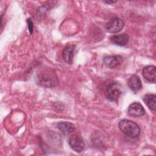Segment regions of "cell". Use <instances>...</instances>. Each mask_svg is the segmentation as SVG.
Masks as SVG:
<instances>
[{"mask_svg":"<svg viewBox=\"0 0 156 156\" xmlns=\"http://www.w3.org/2000/svg\"><path fill=\"white\" fill-rule=\"evenodd\" d=\"M36 83L44 88H53L58 83V77L53 69L49 67L41 68L35 77Z\"/></svg>","mask_w":156,"mask_h":156,"instance_id":"cell-1","label":"cell"},{"mask_svg":"<svg viewBox=\"0 0 156 156\" xmlns=\"http://www.w3.org/2000/svg\"><path fill=\"white\" fill-rule=\"evenodd\" d=\"M118 127L120 130L127 137L136 138L140 134V129L135 122L129 119H122L119 121Z\"/></svg>","mask_w":156,"mask_h":156,"instance_id":"cell-2","label":"cell"},{"mask_svg":"<svg viewBox=\"0 0 156 156\" xmlns=\"http://www.w3.org/2000/svg\"><path fill=\"white\" fill-rule=\"evenodd\" d=\"M122 86L116 81L110 80L104 84V94L107 99L116 101L122 94Z\"/></svg>","mask_w":156,"mask_h":156,"instance_id":"cell-3","label":"cell"},{"mask_svg":"<svg viewBox=\"0 0 156 156\" xmlns=\"http://www.w3.org/2000/svg\"><path fill=\"white\" fill-rule=\"evenodd\" d=\"M71 148L76 152H82L85 147V143L83 138L78 134L71 135L68 141Z\"/></svg>","mask_w":156,"mask_h":156,"instance_id":"cell-4","label":"cell"},{"mask_svg":"<svg viewBox=\"0 0 156 156\" xmlns=\"http://www.w3.org/2000/svg\"><path fill=\"white\" fill-rule=\"evenodd\" d=\"M124 21L119 18L115 17L111 19L105 24V29L110 33H117L124 27Z\"/></svg>","mask_w":156,"mask_h":156,"instance_id":"cell-5","label":"cell"},{"mask_svg":"<svg viewBox=\"0 0 156 156\" xmlns=\"http://www.w3.org/2000/svg\"><path fill=\"white\" fill-rule=\"evenodd\" d=\"M123 62V58L119 55H108L105 56L103 58V62L104 65L110 68H114L121 65Z\"/></svg>","mask_w":156,"mask_h":156,"instance_id":"cell-6","label":"cell"},{"mask_svg":"<svg viewBox=\"0 0 156 156\" xmlns=\"http://www.w3.org/2000/svg\"><path fill=\"white\" fill-rule=\"evenodd\" d=\"M127 113L131 116L139 117L144 115L145 110L140 103L135 102L129 106Z\"/></svg>","mask_w":156,"mask_h":156,"instance_id":"cell-7","label":"cell"},{"mask_svg":"<svg viewBox=\"0 0 156 156\" xmlns=\"http://www.w3.org/2000/svg\"><path fill=\"white\" fill-rule=\"evenodd\" d=\"M156 68L154 65H149L144 67L142 71L143 77L148 82L155 83L156 80Z\"/></svg>","mask_w":156,"mask_h":156,"instance_id":"cell-8","label":"cell"},{"mask_svg":"<svg viewBox=\"0 0 156 156\" xmlns=\"http://www.w3.org/2000/svg\"><path fill=\"white\" fill-rule=\"evenodd\" d=\"M75 49V44L67 45L63 49L62 52V57L66 63L69 64H71L73 63Z\"/></svg>","mask_w":156,"mask_h":156,"instance_id":"cell-9","label":"cell"},{"mask_svg":"<svg viewBox=\"0 0 156 156\" xmlns=\"http://www.w3.org/2000/svg\"><path fill=\"white\" fill-rule=\"evenodd\" d=\"M129 35L125 33L113 35L110 37V40L111 41V42H112L115 44L121 46L126 45L129 41Z\"/></svg>","mask_w":156,"mask_h":156,"instance_id":"cell-10","label":"cell"},{"mask_svg":"<svg viewBox=\"0 0 156 156\" xmlns=\"http://www.w3.org/2000/svg\"><path fill=\"white\" fill-rule=\"evenodd\" d=\"M127 84L129 88L133 91H138L142 88L141 81L136 75L130 76L127 80Z\"/></svg>","mask_w":156,"mask_h":156,"instance_id":"cell-11","label":"cell"},{"mask_svg":"<svg viewBox=\"0 0 156 156\" xmlns=\"http://www.w3.org/2000/svg\"><path fill=\"white\" fill-rule=\"evenodd\" d=\"M57 128L64 135H68L74 132L75 127L73 124L67 121H62L57 124Z\"/></svg>","mask_w":156,"mask_h":156,"instance_id":"cell-12","label":"cell"},{"mask_svg":"<svg viewBox=\"0 0 156 156\" xmlns=\"http://www.w3.org/2000/svg\"><path fill=\"white\" fill-rule=\"evenodd\" d=\"M143 101L147 107L152 110L155 111L156 108V96L154 94H147L144 95Z\"/></svg>","mask_w":156,"mask_h":156,"instance_id":"cell-13","label":"cell"},{"mask_svg":"<svg viewBox=\"0 0 156 156\" xmlns=\"http://www.w3.org/2000/svg\"><path fill=\"white\" fill-rule=\"evenodd\" d=\"M27 23L29 31L30 34H32V33H33V29H34V25H33V22H32V21L30 18H27Z\"/></svg>","mask_w":156,"mask_h":156,"instance_id":"cell-14","label":"cell"},{"mask_svg":"<svg viewBox=\"0 0 156 156\" xmlns=\"http://www.w3.org/2000/svg\"><path fill=\"white\" fill-rule=\"evenodd\" d=\"M104 2H105V4H112L116 3V1H104Z\"/></svg>","mask_w":156,"mask_h":156,"instance_id":"cell-15","label":"cell"}]
</instances>
